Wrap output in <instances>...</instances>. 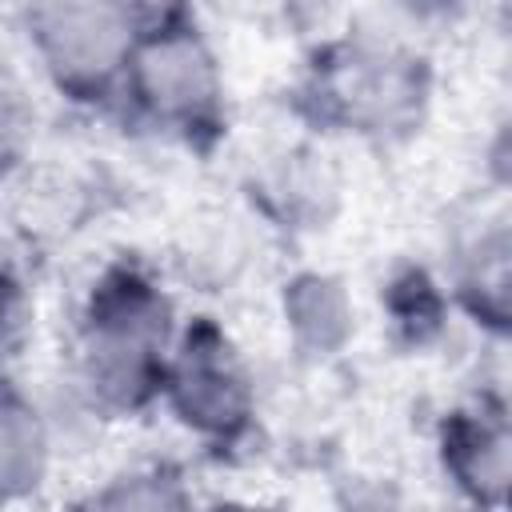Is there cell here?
Returning a JSON list of instances; mask_svg holds the SVG:
<instances>
[{"mask_svg":"<svg viewBox=\"0 0 512 512\" xmlns=\"http://www.w3.org/2000/svg\"><path fill=\"white\" fill-rule=\"evenodd\" d=\"M84 512H200L192 492L168 472H132L104 484Z\"/></svg>","mask_w":512,"mask_h":512,"instance_id":"9","label":"cell"},{"mask_svg":"<svg viewBox=\"0 0 512 512\" xmlns=\"http://www.w3.org/2000/svg\"><path fill=\"white\" fill-rule=\"evenodd\" d=\"M332 76V100L360 128H392L416 104L412 60L396 52H356Z\"/></svg>","mask_w":512,"mask_h":512,"instance_id":"6","label":"cell"},{"mask_svg":"<svg viewBox=\"0 0 512 512\" xmlns=\"http://www.w3.org/2000/svg\"><path fill=\"white\" fill-rule=\"evenodd\" d=\"M476 512H492V508H476Z\"/></svg>","mask_w":512,"mask_h":512,"instance_id":"13","label":"cell"},{"mask_svg":"<svg viewBox=\"0 0 512 512\" xmlns=\"http://www.w3.org/2000/svg\"><path fill=\"white\" fill-rule=\"evenodd\" d=\"M32 132H36V104L20 84V76L0 68V176L28 156Z\"/></svg>","mask_w":512,"mask_h":512,"instance_id":"11","label":"cell"},{"mask_svg":"<svg viewBox=\"0 0 512 512\" xmlns=\"http://www.w3.org/2000/svg\"><path fill=\"white\" fill-rule=\"evenodd\" d=\"M460 288L468 292L476 316L492 328L508 324V240L504 232H492L476 244L468 272L460 276Z\"/></svg>","mask_w":512,"mask_h":512,"instance_id":"10","label":"cell"},{"mask_svg":"<svg viewBox=\"0 0 512 512\" xmlns=\"http://www.w3.org/2000/svg\"><path fill=\"white\" fill-rule=\"evenodd\" d=\"M220 512H252V508H220Z\"/></svg>","mask_w":512,"mask_h":512,"instance_id":"12","label":"cell"},{"mask_svg":"<svg viewBox=\"0 0 512 512\" xmlns=\"http://www.w3.org/2000/svg\"><path fill=\"white\" fill-rule=\"evenodd\" d=\"M160 392L168 396L172 412L200 436L228 440L248 428L252 380L216 328L188 332L180 352L168 356Z\"/></svg>","mask_w":512,"mask_h":512,"instance_id":"4","label":"cell"},{"mask_svg":"<svg viewBox=\"0 0 512 512\" xmlns=\"http://www.w3.org/2000/svg\"><path fill=\"white\" fill-rule=\"evenodd\" d=\"M120 84L148 120L180 132L208 128L224 96L212 44L196 24L180 16H164L140 28Z\"/></svg>","mask_w":512,"mask_h":512,"instance_id":"3","label":"cell"},{"mask_svg":"<svg viewBox=\"0 0 512 512\" xmlns=\"http://www.w3.org/2000/svg\"><path fill=\"white\" fill-rule=\"evenodd\" d=\"M48 472V428L40 412L0 388V504L28 496Z\"/></svg>","mask_w":512,"mask_h":512,"instance_id":"7","label":"cell"},{"mask_svg":"<svg viewBox=\"0 0 512 512\" xmlns=\"http://www.w3.org/2000/svg\"><path fill=\"white\" fill-rule=\"evenodd\" d=\"M76 368L96 404L136 412L164 388L168 300L136 272H112L80 324Z\"/></svg>","mask_w":512,"mask_h":512,"instance_id":"1","label":"cell"},{"mask_svg":"<svg viewBox=\"0 0 512 512\" xmlns=\"http://www.w3.org/2000/svg\"><path fill=\"white\" fill-rule=\"evenodd\" d=\"M284 316L296 328V336L308 348H320V352H332L352 328V308H348L344 288L332 276H320V272L296 276L288 284Z\"/></svg>","mask_w":512,"mask_h":512,"instance_id":"8","label":"cell"},{"mask_svg":"<svg viewBox=\"0 0 512 512\" xmlns=\"http://www.w3.org/2000/svg\"><path fill=\"white\" fill-rule=\"evenodd\" d=\"M32 52L48 80L72 100L108 96L128 68L144 20L124 4L60 0L24 12Z\"/></svg>","mask_w":512,"mask_h":512,"instance_id":"2","label":"cell"},{"mask_svg":"<svg viewBox=\"0 0 512 512\" xmlns=\"http://www.w3.org/2000/svg\"><path fill=\"white\" fill-rule=\"evenodd\" d=\"M444 468L476 508L504 512L512 472V436L504 412H456L444 428Z\"/></svg>","mask_w":512,"mask_h":512,"instance_id":"5","label":"cell"}]
</instances>
